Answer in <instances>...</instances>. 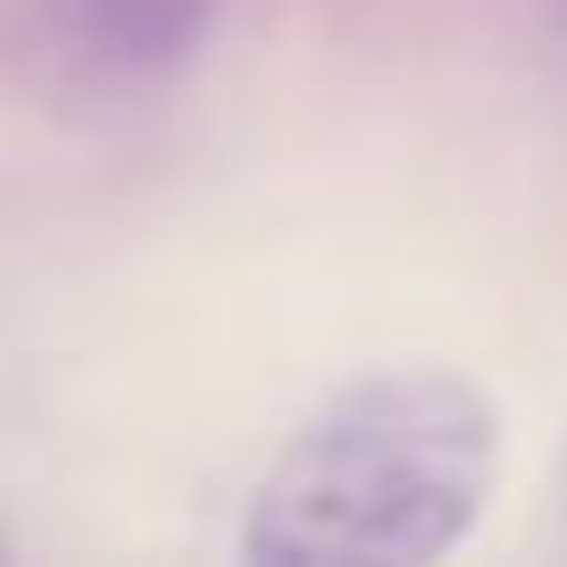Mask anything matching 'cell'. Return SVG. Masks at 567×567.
I'll return each mask as SVG.
<instances>
[{"label":"cell","instance_id":"6da1fadb","mask_svg":"<svg viewBox=\"0 0 567 567\" xmlns=\"http://www.w3.org/2000/svg\"><path fill=\"white\" fill-rule=\"evenodd\" d=\"M501 484V409L443 368L368 375L276 451L250 493L259 567H425L476 534Z\"/></svg>","mask_w":567,"mask_h":567},{"label":"cell","instance_id":"7a4b0ae2","mask_svg":"<svg viewBox=\"0 0 567 567\" xmlns=\"http://www.w3.org/2000/svg\"><path fill=\"white\" fill-rule=\"evenodd\" d=\"M0 559H9V526H0Z\"/></svg>","mask_w":567,"mask_h":567}]
</instances>
